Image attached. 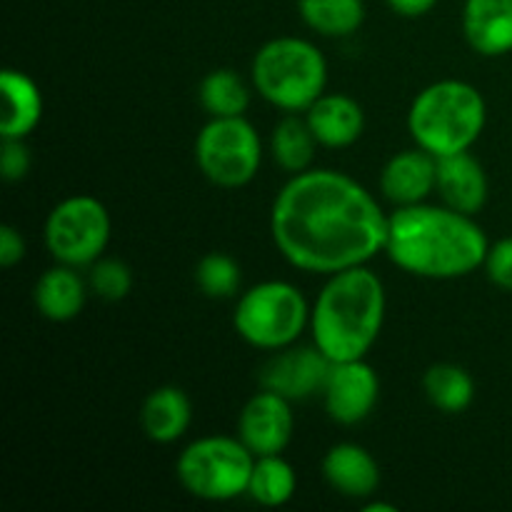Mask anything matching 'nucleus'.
I'll return each instance as SVG.
<instances>
[{
    "instance_id": "obj_25",
    "label": "nucleus",
    "mask_w": 512,
    "mask_h": 512,
    "mask_svg": "<svg viewBox=\"0 0 512 512\" xmlns=\"http://www.w3.org/2000/svg\"><path fill=\"white\" fill-rule=\"evenodd\" d=\"M300 20L323 38H348L365 23V0H298Z\"/></svg>"
},
{
    "instance_id": "obj_3",
    "label": "nucleus",
    "mask_w": 512,
    "mask_h": 512,
    "mask_svg": "<svg viewBox=\"0 0 512 512\" xmlns=\"http://www.w3.org/2000/svg\"><path fill=\"white\" fill-rule=\"evenodd\" d=\"M385 313L388 295L380 275L355 265L328 275L310 305V335L333 363L365 358L383 333Z\"/></svg>"
},
{
    "instance_id": "obj_21",
    "label": "nucleus",
    "mask_w": 512,
    "mask_h": 512,
    "mask_svg": "<svg viewBox=\"0 0 512 512\" xmlns=\"http://www.w3.org/2000/svg\"><path fill=\"white\" fill-rule=\"evenodd\" d=\"M318 148V140L303 113H285L270 133V155H273L275 165L290 175L313 168Z\"/></svg>"
},
{
    "instance_id": "obj_31",
    "label": "nucleus",
    "mask_w": 512,
    "mask_h": 512,
    "mask_svg": "<svg viewBox=\"0 0 512 512\" xmlns=\"http://www.w3.org/2000/svg\"><path fill=\"white\" fill-rule=\"evenodd\" d=\"M385 3L400 18H423V15H428L438 5V0H385Z\"/></svg>"
},
{
    "instance_id": "obj_12",
    "label": "nucleus",
    "mask_w": 512,
    "mask_h": 512,
    "mask_svg": "<svg viewBox=\"0 0 512 512\" xmlns=\"http://www.w3.org/2000/svg\"><path fill=\"white\" fill-rule=\"evenodd\" d=\"M295 433L293 403L273 390L260 388L238 415V438L255 458L278 455L290 445Z\"/></svg>"
},
{
    "instance_id": "obj_4",
    "label": "nucleus",
    "mask_w": 512,
    "mask_h": 512,
    "mask_svg": "<svg viewBox=\"0 0 512 512\" xmlns=\"http://www.w3.org/2000/svg\"><path fill=\"white\" fill-rule=\"evenodd\" d=\"M488 125V103L468 80L445 78L425 85L408 108V133L435 158L465 153Z\"/></svg>"
},
{
    "instance_id": "obj_17",
    "label": "nucleus",
    "mask_w": 512,
    "mask_h": 512,
    "mask_svg": "<svg viewBox=\"0 0 512 512\" xmlns=\"http://www.w3.org/2000/svg\"><path fill=\"white\" fill-rule=\"evenodd\" d=\"M463 35L485 58L512 53V0H465Z\"/></svg>"
},
{
    "instance_id": "obj_32",
    "label": "nucleus",
    "mask_w": 512,
    "mask_h": 512,
    "mask_svg": "<svg viewBox=\"0 0 512 512\" xmlns=\"http://www.w3.org/2000/svg\"><path fill=\"white\" fill-rule=\"evenodd\" d=\"M363 510H368V512H398L395 505H388V503H363Z\"/></svg>"
},
{
    "instance_id": "obj_16",
    "label": "nucleus",
    "mask_w": 512,
    "mask_h": 512,
    "mask_svg": "<svg viewBox=\"0 0 512 512\" xmlns=\"http://www.w3.org/2000/svg\"><path fill=\"white\" fill-rule=\"evenodd\" d=\"M443 205L465 215H478L490 195L488 173L470 150L438 158V188Z\"/></svg>"
},
{
    "instance_id": "obj_1",
    "label": "nucleus",
    "mask_w": 512,
    "mask_h": 512,
    "mask_svg": "<svg viewBox=\"0 0 512 512\" xmlns=\"http://www.w3.org/2000/svg\"><path fill=\"white\" fill-rule=\"evenodd\" d=\"M388 213L348 173L310 168L290 175L270 205V238L293 268L313 275L368 265L385 250Z\"/></svg>"
},
{
    "instance_id": "obj_19",
    "label": "nucleus",
    "mask_w": 512,
    "mask_h": 512,
    "mask_svg": "<svg viewBox=\"0 0 512 512\" xmlns=\"http://www.w3.org/2000/svg\"><path fill=\"white\" fill-rule=\"evenodd\" d=\"M193 423V403L188 393L175 385H160L148 398L143 400L140 408V428L145 438L158 445H173L188 433Z\"/></svg>"
},
{
    "instance_id": "obj_7",
    "label": "nucleus",
    "mask_w": 512,
    "mask_h": 512,
    "mask_svg": "<svg viewBox=\"0 0 512 512\" xmlns=\"http://www.w3.org/2000/svg\"><path fill=\"white\" fill-rule=\"evenodd\" d=\"M255 455L238 435H203L183 448L175 463L180 485L205 503L248 495Z\"/></svg>"
},
{
    "instance_id": "obj_18",
    "label": "nucleus",
    "mask_w": 512,
    "mask_h": 512,
    "mask_svg": "<svg viewBox=\"0 0 512 512\" xmlns=\"http://www.w3.org/2000/svg\"><path fill=\"white\" fill-rule=\"evenodd\" d=\"M88 290V280L78 273V268L55 263L35 280L33 305L50 323H70L83 313Z\"/></svg>"
},
{
    "instance_id": "obj_13",
    "label": "nucleus",
    "mask_w": 512,
    "mask_h": 512,
    "mask_svg": "<svg viewBox=\"0 0 512 512\" xmlns=\"http://www.w3.org/2000/svg\"><path fill=\"white\" fill-rule=\"evenodd\" d=\"M380 193L395 208L428 203L438 188V158L423 148L395 153L380 170Z\"/></svg>"
},
{
    "instance_id": "obj_2",
    "label": "nucleus",
    "mask_w": 512,
    "mask_h": 512,
    "mask_svg": "<svg viewBox=\"0 0 512 512\" xmlns=\"http://www.w3.org/2000/svg\"><path fill=\"white\" fill-rule=\"evenodd\" d=\"M488 248V235L475 223V215L443 203L408 205L388 215L383 253L395 268L415 278H465L483 268Z\"/></svg>"
},
{
    "instance_id": "obj_28",
    "label": "nucleus",
    "mask_w": 512,
    "mask_h": 512,
    "mask_svg": "<svg viewBox=\"0 0 512 512\" xmlns=\"http://www.w3.org/2000/svg\"><path fill=\"white\" fill-rule=\"evenodd\" d=\"M483 268L495 288L512 293V235L500 238L498 243H490Z\"/></svg>"
},
{
    "instance_id": "obj_15",
    "label": "nucleus",
    "mask_w": 512,
    "mask_h": 512,
    "mask_svg": "<svg viewBox=\"0 0 512 512\" xmlns=\"http://www.w3.org/2000/svg\"><path fill=\"white\" fill-rule=\"evenodd\" d=\"M325 483L350 500H368L380 488V465L368 448L358 443H338L320 463Z\"/></svg>"
},
{
    "instance_id": "obj_14",
    "label": "nucleus",
    "mask_w": 512,
    "mask_h": 512,
    "mask_svg": "<svg viewBox=\"0 0 512 512\" xmlns=\"http://www.w3.org/2000/svg\"><path fill=\"white\" fill-rule=\"evenodd\" d=\"M303 115L320 148H350L365 133V110L353 95L325 90Z\"/></svg>"
},
{
    "instance_id": "obj_29",
    "label": "nucleus",
    "mask_w": 512,
    "mask_h": 512,
    "mask_svg": "<svg viewBox=\"0 0 512 512\" xmlns=\"http://www.w3.org/2000/svg\"><path fill=\"white\" fill-rule=\"evenodd\" d=\"M30 148L20 138H3V150H0V175L5 183H20L30 173Z\"/></svg>"
},
{
    "instance_id": "obj_26",
    "label": "nucleus",
    "mask_w": 512,
    "mask_h": 512,
    "mask_svg": "<svg viewBox=\"0 0 512 512\" xmlns=\"http://www.w3.org/2000/svg\"><path fill=\"white\" fill-rule=\"evenodd\" d=\"M195 285L210 300L235 298L243 285V268L228 253H208L195 265Z\"/></svg>"
},
{
    "instance_id": "obj_22",
    "label": "nucleus",
    "mask_w": 512,
    "mask_h": 512,
    "mask_svg": "<svg viewBox=\"0 0 512 512\" xmlns=\"http://www.w3.org/2000/svg\"><path fill=\"white\" fill-rule=\"evenodd\" d=\"M253 83L233 68H215L200 80L198 100L210 118H235L245 115L253 98Z\"/></svg>"
},
{
    "instance_id": "obj_5",
    "label": "nucleus",
    "mask_w": 512,
    "mask_h": 512,
    "mask_svg": "<svg viewBox=\"0 0 512 512\" xmlns=\"http://www.w3.org/2000/svg\"><path fill=\"white\" fill-rule=\"evenodd\" d=\"M255 93L283 113H305L328 88V60L298 35H280L258 48L250 63Z\"/></svg>"
},
{
    "instance_id": "obj_10",
    "label": "nucleus",
    "mask_w": 512,
    "mask_h": 512,
    "mask_svg": "<svg viewBox=\"0 0 512 512\" xmlns=\"http://www.w3.org/2000/svg\"><path fill=\"white\" fill-rule=\"evenodd\" d=\"M325 413L343 428L365 423L380 400V378L365 358L330 365L323 385Z\"/></svg>"
},
{
    "instance_id": "obj_24",
    "label": "nucleus",
    "mask_w": 512,
    "mask_h": 512,
    "mask_svg": "<svg viewBox=\"0 0 512 512\" xmlns=\"http://www.w3.org/2000/svg\"><path fill=\"white\" fill-rule=\"evenodd\" d=\"M295 493H298V475L283 453L255 458L248 483V498L253 503L263 508H283L295 498Z\"/></svg>"
},
{
    "instance_id": "obj_6",
    "label": "nucleus",
    "mask_w": 512,
    "mask_h": 512,
    "mask_svg": "<svg viewBox=\"0 0 512 512\" xmlns=\"http://www.w3.org/2000/svg\"><path fill=\"white\" fill-rule=\"evenodd\" d=\"M233 328L250 348L275 353L310 328V303L288 280H263L238 298Z\"/></svg>"
},
{
    "instance_id": "obj_8",
    "label": "nucleus",
    "mask_w": 512,
    "mask_h": 512,
    "mask_svg": "<svg viewBox=\"0 0 512 512\" xmlns=\"http://www.w3.org/2000/svg\"><path fill=\"white\" fill-rule=\"evenodd\" d=\"M195 165L208 183L238 190L253 183L263 165V140L245 115L210 118L195 138Z\"/></svg>"
},
{
    "instance_id": "obj_27",
    "label": "nucleus",
    "mask_w": 512,
    "mask_h": 512,
    "mask_svg": "<svg viewBox=\"0 0 512 512\" xmlns=\"http://www.w3.org/2000/svg\"><path fill=\"white\" fill-rule=\"evenodd\" d=\"M88 288L105 303H120L133 290V270L118 258H98L88 268Z\"/></svg>"
},
{
    "instance_id": "obj_23",
    "label": "nucleus",
    "mask_w": 512,
    "mask_h": 512,
    "mask_svg": "<svg viewBox=\"0 0 512 512\" xmlns=\"http://www.w3.org/2000/svg\"><path fill=\"white\" fill-rule=\"evenodd\" d=\"M425 398L440 413L460 415L473 405L475 380L465 368L455 363H435L423 375Z\"/></svg>"
},
{
    "instance_id": "obj_11",
    "label": "nucleus",
    "mask_w": 512,
    "mask_h": 512,
    "mask_svg": "<svg viewBox=\"0 0 512 512\" xmlns=\"http://www.w3.org/2000/svg\"><path fill=\"white\" fill-rule=\"evenodd\" d=\"M333 360L318 345H288L270 355L260 368V388L283 395L290 403L323 393Z\"/></svg>"
},
{
    "instance_id": "obj_20",
    "label": "nucleus",
    "mask_w": 512,
    "mask_h": 512,
    "mask_svg": "<svg viewBox=\"0 0 512 512\" xmlns=\"http://www.w3.org/2000/svg\"><path fill=\"white\" fill-rule=\"evenodd\" d=\"M3 88V120L0 135L3 138L25 140L43 120V93L28 73L5 68L0 75Z\"/></svg>"
},
{
    "instance_id": "obj_30",
    "label": "nucleus",
    "mask_w": 512,
    "mask_h": 512,
    "mask_svg": "<svg viewBox=\"0 0 512 512\" xmlns=\"http://www.w3.org/2000/svg\"><path fill=\"white\" fill-rule=\"evenodd\" d=\"M25 258V238L13 225H0V265L13 268Z\"/></svg>"
},
{
    "instance_id": "obj_9",
    "label": "nucleus",
    "mask_w": 512,
    "mask_h": 512,
    "mask_svg": "<svg viewBox=\"0 0 512 512\" xmlns=\"http://www.w3.org/2000/svg\"><path fill=\"white\" fill-rule=\"evenodd\" d=\"M113 233L108 208L93 195L63 198L45 218V248L55 263L90 268L103 258Z\"/></svg>"
}]
</instances>
